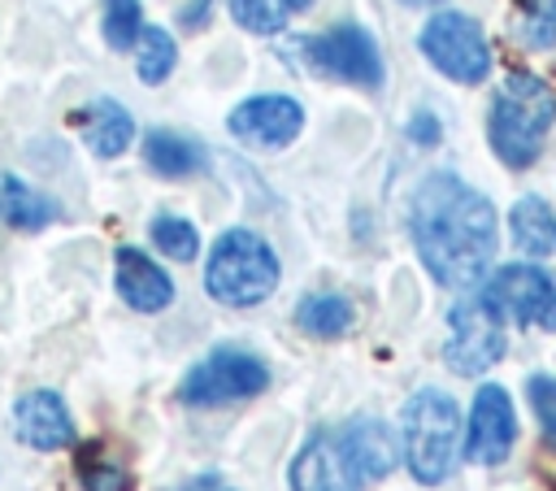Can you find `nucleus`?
I'll use <instances>...</instances> for the list:
<instances>
[{"label": "nucleus", "instance_id": "nucleus-1", "mask_svg": "<svg viewBox=\"0 0 556 491\" xmlns=\"http://www.w3.org/2000/svg\"><path fill=\"white\" fill-rule=\"evenodd\" d=\"M408 235L421 265L443 287H478L500 248L491 200L452 169H430L413 187Z\"/></svg>", "mask_w": 556, "mask_h": 491}, {"label": "nucleus", "instance_id": "nucleus-2", "mask_svg": "<svg viewBox=\"0 0 556 491\" xmlns=\"http://www.w3.org/2000/svg\"><path fill=\"white\" fill-rule=\"evenodd\" d=\"M400 465V443L378 417H352L348 426H326L308 435L291 461V491H361Z\"/></svg>", "mask_w": 556, "mask_h": 491}, {"label": "nucleus", "instance_id": "nucleus-3", "mask_svg": "<svg viewBox=\"0 0 556 491\" xmlns=\"http://www.w3.org/2000/svg\"><path fill=\"white\" fill-rule=\"evenodd\" d=\"M552 122H556V91L530 70H513L491 100L486 135H491L495 156L508 169H530L543 152Z\"/></svg>", "mask_w": 556, "mask_h": 491}, {"label": "nucleus", "instance_id": "nucleus-4", "mask_svg": "<svg viewBox=\"0 0 556 491\" xmlns=\"http://www.w3.org/2000/svg\"><path fill=\"white\" fill-rule=\"evenodd\" d=\"M278 278H282L278 252H274L256 230L230 226V230H222L217 243L208 248L204 291H208L217 304L252 309V304H261V300H269V295L278 291Z\"/></svg>", "mask_w": 556, "mask_h": 491}, {"label": "nucleus", "instance_id": "nucleus-5", "mask_svg": "<svg viewBox=\"0 0 556 491\" xmlns=\"http://www.w3.org/2000/svg\"><path fill=\"white\" fill-rule=\"evenodd\" d=\"M456 435H460V413H456L452 395H443L434 387L408 395V404H404V461H408L417 482L439 487L447 478Z\"/></svg>", "mask_w": 556, "mask_h": 491}, {"label": "nucleus", "instance_id": "nucleus-6", "mask_svg": "<svg viewBox=\"0 0 556 491\" xmlns=\"http://www.w3.org/2000/svg\"><path fill=\"white\" fill-rule=\"evenodd\" d=\"M417 48L421 56L452 83H465V87H478L486 83L491 74V43L482 35V26L460 13V9H439L421 35H417Z\"/></svg>", "mask_w": 556, "mask_h": 491}, {"label": "nucleus", "instance_id": "nucleus-7", "mask_svg": "<svg viewBox=\"0 0 556 491\" xmlns=\"http://www.w3.org/2000/svg\"><path fill=\"white\" fill-rule=\"evenodd\" d=\"M269 387V369L261 356L243 352V348H213L204 361H195L182 382H178V400L187 408H217V404H235V400H252Z\"/></svg>", "mask_w": 556, "mask_h": 491}, {"label": "nucleus", "instance_id": "nucleus-8", "mask_svg": "<svg viewBox=\"0 0 556 491\" xmlns=\"http://www.w3.org/2000/svg\"><path fill=\"white\" fill-rule=\"evenodd\" d=\"M308 70L334 78V83H348V87H382V52L374 43V35L356 22H343V26H330L321 35H308L300 43Z\"/></svg>", "mask_w": 556, "mask_h": 491}, {"label": "nucleus", "instance_id": "nucleus-9", "mask_svg": "<svg viewBox=\"0 0 556 491\" xmlns=\"http://www.w3.org/2000/svg\"><path fill=\"white\" fill-rule=\"evenodd\" d=\"M478 300L495 309L500 322L556 330V278L539 265H500L478 291Z\"/></svg>", "mask_w": 556, "mask_h": 491}, {"label": "nucleus", "instance_id": "nucleus-10", "mask_svg": "<svg viewBox=\"0 0 556 491\" xmlns=\"http://www.w3.org/2000/svg\"><path fill=\"white\" fill-rule=\"evenodd\" d=\"M447 326H452V339L443 348V361L465 374V378H478L486 374L500 356H504V322L495 317V309H486L478 295L456 304L447 313Z\"/></svg>", "mask_w": 556, "mask_h": 491}, {"label": "nucleus", "instance_id": "nucleus-11", "mask_svg": "<svg viewBox=\"0 0 556 491\" xmlns=\"http://www.w3.org/2000/svg\"><path fill=\"white\" fill-rule=\"evenodd\" d=\"M226 130L252 148H287L304 130V109L295 96H278V91L248 96L230 109Z\"/></svg>", "mask_w": 556, "mask_h": 491}, {"label": "nucleus", "instance_id": "nucleus-12", "mask_svg": "<svg viewBox=\"0 0 556 491\" xmlns=\"http://www.w3.org/2000/svg\"><path fill=\"white\" fill-rule=\"evenodd\" d=\"M517 443V413L500 382H486L473 391L469 408V435H465V461L469 465H500L508 461Z\"/></svg>", "mask_w": 556, "mask_h": 491}, {"label": "nucleus", "instance_id": "nucleus-13", "mask_svg": "<svg viewBox=\"0 0 556 491\" xmlns=\"http://www.w3.org/2000/svg\"><path fill=\"white\" fill-rule=\"evenodd\" d=\"M13 435L35 452H61L78 439V426L70 417V404L56 391L35 387L13 404Z\"/></svg>", "mask_w": 556, "mask_h": 491}, {"label": "nucleus", "instance_id": "nucleus-14", "mask_svg": "<svg viewBox=\"0 0 556 491\" xmlns=\"http://www.w3.org/2000/svg\"><path fill=\"white\" fill-rule=\"evenodd\" d=\"M113 287L135 313H161L174 304V278L143 248H130V243L113 252Z\"/></svg>", "mask_w": 556, "mask_h": 491}, {"label": "nucleus", "instance_id": "nucleus-15", "mask_svg": "<svg viewBox=\"0 0 556 491\" xmlns=\"http://www.w3.org/2000/svg\"><path fill=\"white\" fill-rule=\"evenodd\" d=\"M70 122L78 126L83 143H87L100 161H113V156H122V152L135 143V117H130L113 96H96L91 104L74 109Z\"/></svg>", "mask_w": 556, "mask_h": 491}, {"label": "nucleus", "instance_id": "nucleus-16", "mask_svg": "<svg viewBox=\"0 0 556 491\" xmlns=\"http://www.w3.org/2000/svg\"><path fill=\"white\" fill-rule=\"evenodd\" d=\"M56 217H61V204L48 191L30 187L13 169H0V226L35 235V230H48Z\"/></svg>", "mask_w": 556, "mask_h": 491}, {"label": "nucleus", "instance_id": "nucleus-17", "mask_svg": "<svg viewBox=\"0 0 556 491\" xmlns=\"http://www.w3.org/2000/svg\"><path fill=\"white\" fill-rule=\"evenodd\" d=\"M143 161L161 178H191L208 165V152L178 130H148L143 135Z\"/></svg>", "mask_w": 556, "mask_h": 491}, {"label": "nucleus", "instance_id": "nucleus-18", "mask_svg": "<svg viewBox=\"0 0 556 491\" xmlns=\"http://www.w3.org/2000/svg\"><path fill=\"white\" fill-rule=\"evenodd\" d=\"M508 230H513V243L526 256H552L556 252V217H552V209L539 196H521L513 204Z\"/></svg>", "mask_w": 556, "mask_h": 491}, {"label": "nucleus", "instance_id": "nucleus-19", "mask_svg": "<svg viewBox=\"0 0 556 491\" xmlns=\"http://www.w3.org/2000/svg\"><path fill=\"white\" fill-rule=\"evenodd\" d=\"M352 322H356V309H352L348 295L321 291V295H304L295 304V326L304 335H317V339H339V335L352 330Z\"/></svg>", "mask_w": 556, "mask_h": 491}, {"label": "nucleus", "instance_id": "nucleus-20", "mask_svg": "<svg viewBox=\"0 0 556 491\" xmlns=\"http://www.w3.org/2000/svg\"><path fill=\"white\" fill-rule=\"evenodd\" d=\"M135 74H139V83H148V87H156V83H165L169 74H174V65H178V43H174V35L165 30V26H139V35H135Z\"/></svg>", "mask_w": 556, "mask_h": 491}, {"label": "nucleus", "instance_id": "nucleus-21", "mask_svg": "<svg viewBox=\"0 0 556 491\" xmlns=\"http://www.w3.org/2000/svg\"><path fill=\"white\" fill-rule=\"evenodd\" d=\"M313 0H230V17L252 35H278Z\"/></svg>", "mask_w": 556, "mask_h": 491}, {"label": "nucleus", "instance_id": "nucleus-22", "mask_svg": "<svg viewBox=\"0 0 556 491\" xmlns=\"http://www.w3.org/2000/svg\"><path fill=\"white\" fill-rule=\"evenodd\" d=\"M148 235H152L156 252H165L169 261H195L200 256V230L178 213H156Z\"/></svg>", "mask_w": 556, "mask_h": 491}, {"label": "nucleus", "instance_id": "nucleus-23", "mask_svg": "<svg viewBox=\"0 0 556 491\" xmlns=\"http://www.w3.org/2000/svg\"><path fill=\"white\" fill-rule=\"evenodd\" d=\"M139 26H143V4L139 0H104V9H100V35H104V43L113 52H126L135 43Z\"/></svg>", "mask_w": 556, "mask_h": 491}, {"label": "nucleus", "instance_id": "nucleus-24", "mask_svg": "<svg viewBox=\"0 0 556 491\" xmlns=\"http://www.w3.org/2000/svg\"><path fill=\"white\" fill-rule=\"evenodd\" d=\"M517 39L526 48H552L556 43V0H521Z\"/></svg>", "mask_w": 556, "mask_h": 491}, {"label": "nucleus", "instance_id": "nucleus-25", "mask_svg": "<svg viewBox=\"0 0 556 491\" xmlns=\"http://www.w3.org/2000/svg\"><path fill=\"white\" fill-rule=\"evenodd\" d=\"M78 474H83V491H135V478L117 461H104L96 448L78 456Z\"/></svg>", "mask_w": 556, "mask_h": 491}, {"label": "nucleus", "instance_id": "nucleus-26", "mask_svg": "<svg viewBox=\"0 0 556 491\" xmlns=\"http://www.w3.org/2000/svg\"><path fill=\"white\" fill-rule=\"evenodd\" d=\"M526 395H530V408H534L543 435L556 443V378L552 374H530L526 378Z\"/></svg>", "mask_w": 556, "mask_h": 491}, {"label": "nucleus", "instance_id": "nucleus-27", "mask_svg": "<svg viewBox=\"0 0 556 491\" xmlns=\"http://www.w3.org/2000/svg\"><path fill=\"white\" fill-rule=\"evenodd\" d=\"M408 135H413V143H421V148H430V143H439V122H434V113H417L413 122H408Z\"/></svg>", "mask_w": 556, "mask_h": 491}, {"label": "nucleus", "instance_id": "nucleus-28", "mask_svg": "<svg viewBox=\"0 0 556 491\" xmlns=\"http://www.w3.org/2000/svg\"><path fill=\"white\" fill-rule=\"evenodd\" d=\"M208 9H213V0H187L182 13H178V22H182V26H204Z\"/></svg>", "mask_w": 556, "mask_h": 491}, {"label": "nucleus", "instance_id": "nucleus-29", "mask_svg": "<svg viewBox=\"0 0 556 491\" xmlns=\"http://www.w3.org/2000/svg\"><path fill=\"white\" fill-rule=\"evenodd\" d=\"M178 491H235V487H226L217 474H200V478H191V482H182Z\"/></svg>", "mask_w": 556, "mask_h": 491}, {"label": "nucleus", "instance_id": "nucleus-30", "mask_svg": "<svg viewBox=\"0 0 556 491\" xmlns=\"http://www.w3.org/2000/svg\"><path fill=\"white\" fill-rule=\"evenodd\" d=\"M404 4H439V0H404Z\"/></svg>", "mask_w": 556, "mask_h": 491}]
</instances>
